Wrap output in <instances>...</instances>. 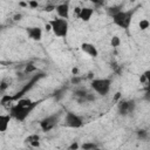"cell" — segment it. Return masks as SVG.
<instances>
[{
  "instance_id": "3957f363",
  "label": "cell",
  "mask_w": 150,
  "mask_h": 150,
  "mask_svg": "<svg viewBox=\"0 0 150 150\" xmlns=\"http://www.w3.org/2000/svg\"><path fill=\"white\" fill-rule=\"evenodd\" d=\"M49 26H50V30L53 32V34L56 38H61L64 39L68 36L69 33V22L68 19H63V18H55L48 21Z\"/></svg>"
},
{
  "instance_id": "7a4b0ae2",
  "label": "cell",
  "mask_w": 150,
  "mask_h": 150,
  "mask_svg": "<svg viewBox=\"0 0 150 150\" xmlns=\"http://www.w3.org/2000/svg\"><path fill=\"white\" fill-rule=\"evenodd\" d=\"M108 14L110 15L112 23L124 30H128L131 26L132 18L135 14V9H127L123 11L121 6L117 7H109L108 8Z\"/></svg>"
},
{
  "instance_id": "2e32d148",
  "label": "cell",
  "mask_w": 150,
  "mask_h": 150,
  "mask_svg": "<svg viewBox=\"0 0 150 150\" xmlns=\"http://www.w3.org/2000/svg\"><path fill=\"white\" fill-rule=\"evenodd\" d=\"M148 136H149V134H148V131L145 129H139L137 131V137L141 138V139H146Z\"/></svg>"
},
{
  "instance_id": "7402d4cb",
  "label": "cell",
  "mask_w": 150,
  "mask_h": 150,
  "mask_svg": "<svg viewBox=\"0 0 150 150\" xmlns=\"http://www.w3.org/2000/svg\"><path fill=\"white\" fill-rule=\"evenodd\" d=\"M8 86H9L8 83H6V82H2V83L0 84V90H5V89H6Z\"/></svg>"
},
{
  "instance_id": "8fae6325",
  "label": "cell",
  "mask_w": 150,
  "mask_h": 150,
  "mask_svg": "<svg viewBox=\"0 0 150 150\" xmlns=\"http://www.w3.org/2000/svg\"><path fill=\"white\" fill-rule=\"evenodd\" d=\"M56 11V14L59 18H63V19H69V13H70V8H69V4L68 2H62L55 6L54 8Z\"/></svg>"
},
{
  "instance_id": "30bf717a",
  "label": "cell",
  "mask_w": 150,
  "mask_h": 150,
  "mask_svg": "<svg viewBox=\"0 0 150 150\" xmlns=\"http://www.w3.org/2000/svg\"><path fill=\"white\" fill-rule=\"evenodd\" d=\"M135 102L134 101H121L118 103V112L121 115H128L134 111Z\"/></svg>"
},
{
  "instance_id": "ac0fdd59",
  "label": "cell",
  "mask_w": 150,
  "mask_h": 150,
  "mask_svg": "<svg viewBox=\"0 0 150 150\" xmlns=\"http://www.w3.org/2000/svg\"><path fill=\"white\" fill-rule=\"evenodd\" d=\"M34 70H36V67L34 64H32V63L30 64H27L26 68H25V73H28V74L32 73V71H34Z\"/></svg>"
},
{
  "instance_id": "5bb4252c",
  "label": "cell",
  "mask_w": 150,
  "mask_h": 150,
  "mask_svg": "<svg viewBox=\"0 0 150 150\" xmlns=\"http://www.w3.org/2000/svg\"><path fill=\"white\" fill-rule=\"evenodd\" d=\"M80 148L83 150H94V149H98V144L93 142V141H87V142L82 143L80 145Z\"/></svg>"
},
{
  "instance_id": "9a60e30c",
  "label": "cell",
  "mask_w": 150,
  "mask_h": 150,
  "mask_svg": "<svg viewBox=\"0 0 150 150\" xmlns=\"http://www.w3.org/2000/svg\"><path fill=\"white\" fill-rule=\"evenodd\" d=\"M149 26H150V23H149V20H148V19H142V20L138 22V27H139L141 30H145V29H148Z\"/></svg>"
},
{
  "instance_id": "8992f818",
  "label": "cell",
  "mask_w": 150,
  "mask_h": 150,
  "mask_svg": "<svg viewBox=\"0 0 150 150\" xmlns=\"http://www.w3.org/2000/svg\"><path fill=\"white\" fill-rule=\"evenodd\" d=\"M63 122H64L63 124H64L66 127L73 128V129H79V128H81V127L84 124L83 118H82L80 115L75 114L74 111H67L66 115H64Z\"/></svg>"
},
{
  "instance_id": "277c9868",
  "label": "cell",
  "mask_w": 150,
  "mask_h": 150,
  "mask_svg": "<svg viewBox=\"0 0 150 150\" xmlns=\"http://www.w3.org/2000/svg\"><path fill=\"white\" fill-rule=\"evenodd\" d=\"M90 88L98 96H107L111 89V80L108 77H97L90 81Z\"/></svg>"
},
{
  "instance_id": "5b68a950",
  "label": "cell",
  "mask_w": 150,
  "mask_h": 150,
  "mask_svg": "<svg viewBox=\"0 0 150 150\" xmlns=\"http://www.w3.org/2000/svg\"><path fill=\"white\" fill-rule=\"evenodd\" d=\"M59 120H60V114H52V115H47L45 116L40 122H39V127L40 129L43 131V132H47V131H50L53 130L57 123H59Z\"/></svg>"
},
{
  "instance_id": "6da1fadb",
  "label": "cell",
  "mask_w": 150,
  "mask_h": 150,
  "mask_svg": "<svg viewBox=\"0 0 150 150\" xmlns=\"http://www.w3.org/2000/svg\"><path fill=\"white\" fill-rule=\"evenodd\" d=\"M40 102L41 101H33L30 98L22 97V98L18 100L14 104L11 105V108H9V115L15 121L23 122L29 116V114L39 105Z\"/></svg>"
},
{
  "instance_id": "d6986e66",
  "label": "cell",
  "mask_w": 150,
  "mask_h": 150,
  "mask_svg": "<svg viewBox=\"0 0 150 150\" xmlns=\"http://www.w3.org/2000/svg\"><path fill=\"white\" fill-rule=\"evenodd\" d=\"M87 1H89L90 4H93L95 6H101L103 4V0H87Z\"/></svg>"
},
{
  "instance_id": "ba28073f",
  "label": "cell",
  "mask_w": 150,
  "mask_h": 150,
  "mask_svg": "<svg viewBox=\"0 0 150 150\" xmlns=\"http://www.w3.org/2000/svg\"><path fill=\"white\" fill-rule=\"evenodd\" d=\"M80 49H81L86 55H88L89 57L95 59V57L98 56V49H97V47H96L94 43H91V42H82V43L80 45Z\"/></svg>"
},
{
  "instance_id": "7c38bea8",
  "label": "cell",
  "mask_w": 150,
  "mask_h": 150,
  "mask_svg": "<svg viewBox=\"0 0 150 150\" xmlns=\"http://www.w3.org/2000/svg\"><path fill=\"white\" fill-rule=\"evenodd\" d=\"M25 143L30 148H39L41 145V137L38 134H32L25 138Z\"/></svg>"
},
{
  "instance_id": "4fadbf2b",
  "label": "cell",
  "mask_w": 150,
  "mask_h": 150,
  "mask_svg": "<svg viewBox=\"0 0 150 150\" xmlns=\"http://www.w3.org/2000/svg\"><path fill=\"white\" fill-rule=\"evenodd\" d=\"M11 121H12V117L9 114H0V132L7 131Z\"/></svg>"
},
{
  "instance_id": "9c48e42d",
  "label": "cell",
  "mask_w": 150,
  "mask_h": 150,
  "mask_svg": "<svg viewBox=\"0 0 150 150\" xmlns=\"http://www.w3.org/2000/svg\"><path fill=\"white\" fill-rule=\"evenodd\" d=\"M93 15H94V8H93V7H87V6L80 7V8H79V12H77V14H76V16H77L82 22H89Z\"/></svg>"
},
{
  "instance_id": "e0dca14e",
  "label": "cell",
  "mask_w": 150,
  "mask_h": 150,
  "mask_svg": "<svg viewBox=\"0 0 150 150\" xmlns=\"http://www.w3.org/2000/svg\"><path fill=\"white\" fill-rule=\"evenodd\" d=\"M110 45H111V47H118L120 45H121V40H120V38L118 36H112L111 38V41H110Z\"/></svg>"
},
{
  "instance_id": "52a82bcc",
  "label": "cell",
  "mask_w": 150,
  "mask_h": 150,
  "mask_svg": "<svg viewBox=\"0 0 150 150\" xmlns=\"http://www.w3.org/2000/svg\"><path fill=\"white\" fill-rule=\"evenodd\" d=\"M26 34L28 36V39L33 40V41H41L42 40V28L39 26H30L26 28Z\"/></svg>"
},
{
  "instance_id": "44dd1931",
  "label": "cell",
  "mask_w": 150,
  "mask_h": 150,
  "mask_svg": "<svg viewBox=\"0 0 150 150\" xmlns=\"http://www.w3.org/2000/svg\"><path fill=\"white\" fill-rule=\"evenodd\" d=\"M28 5H29L32 8H35V7H38V2H36V1H34V0H30V1L28 2Z\"/></svg>"
},
{
  "instance_id": "ffe728a7",
  "label": "cell",
  "mask_w": 150,
  "mask_h": 150,
  "mask_svg": "<svg viewBox=\"0 0 150 150\" xmlns=\"http://www.w3.org/2000/svg\"><path fill=\"white\" fill-rule=\"evenodd\" d=\"M79 148H80V145H79V143H77V142H73V143L68 146V149H69V150H74V149H79Z\"/></svg>"
}]
</instances>
